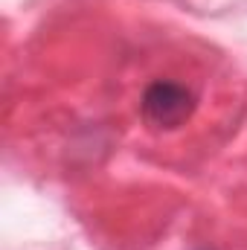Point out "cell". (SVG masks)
Wrapping results in <instances>:
<instances>
[{"label": "cell", "mask_w": 247, "mask_h": 250, "mask_svg": "<svg viewBox=\"0 0 247 250\" xmlns=\"http://www.w3.org/2000/svg\"><path fill=\"white\" fill-rule=\"evenodd\" d=\"M140 108H143V117H145L148 125L172 131V128H181L192 117L195 96H192V90H186L184 84H178V82L157 79V82H151L145 87Z\"/></svg>", "instance_id": "1"}]
</instances>
